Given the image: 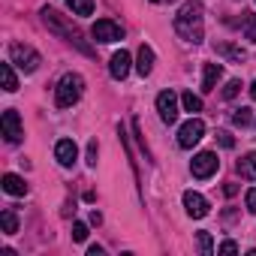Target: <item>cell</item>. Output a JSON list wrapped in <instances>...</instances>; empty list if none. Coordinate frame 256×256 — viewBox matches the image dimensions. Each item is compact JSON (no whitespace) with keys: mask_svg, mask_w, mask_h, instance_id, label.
Wrapping results in <instances>:
<instances>
[{"mask_svg":"<svg viewBox=\"0 0 256 256\" xmlns=\"http://www.w3.org/2000/svg\"><path fill=\"white\" fill-rule=\"evenodd\" d=\"M175 34L184 42H193V46H199L205 40V18H202V4H199V0H187V4L178 10Z\"/></svg>","mask_w":256,"mask_h":256,"instance_id":"obj_1","label":"cell"},{"mask_svg":"<svg viewBox=\"0 0 256 256\" xmlns=\"http://www.w3.org/2000/svg\"><path fill=\"white\" fill-rule=\"evenodd\" d=\"M40 16H42V24H46L54 36L66 40L70 46H76V48H78V52H84V54H94V48L84 42L82 30H78V28H76L66 16H60V12H58V10H52V6H42V12H40Z\"/></svg>","mask_w":256,"mask_h":256,"instance_id":"obj_2","label":"cell"},{"mask_svg":"<svg viewBox=\"0 0 256 256\" xmlns=\"http://www.w3.org/2000/svg\"><path fill=\"white\" fill-rule=\"evenodd\" d=\"M82 94H84V78L78 72H66L54 88V102H58V108H70L82 100Z\"/></svg>","mask_w":256,"mask_h":256,"instance_id":"obj_3","label":"cell"},{"mask_svg":"<svg viewBox=\"0 0 256 256\" xmlns=\"http://www.w3.org/2000/svg\"><path fill=\"white\" fill-rule=\"evenodd\" d=\"M10 60H12L22 72H36L40 64H42L40 52L30 48V46H24V42H12V46H10Z\"/></svg>","mask_w":256,"mask_h":256,"instance_id":"obj_4","label":"cell"},{"mask_svg":"<svg viewBox=\"0 0 256 256\" xmlns=\"http://www.w3.org/2000/svg\"><path fill=\"white\" fill-rule=\"evenodd\" d=\"M202 136H205V120L193 114L187 124H181V130H178V145H181V148H193V145L202 142Z\"/></svg>","mask_w":256,"mask_h":256,"instance_id":"obj_5","label":"cell"},{"mask_svg":"<svg viewBox=\"0 0 256 256\" xmlns=\"http://www.w3.org/2000/svg\"><path fill=\"white\" fill-rule=\"evenodd\" d=\"M217 169H220V160H217L214 151H202V154H196L193 163H190V172H193V178H199V181L211 178Z\"/></svg>","mask_w":256,"mask_h":256,"instance_id":"obj_6","label":"cell"},{"mask_svg":"<svg viewBox=\"0 0 256 256\" xmlns=\"http://www.w3.org/2000/svg\"><path fill=\"white\" fill-rule=\"evenodd\" d=\"M0 126H4V136H6L10 145H18V142L24 139V126H22V118H18L16 108H6V112H4V118H0Z\"/></svg>","mask_w":256,"mask_h":256,"instance_id":"obj_7","label":"cell"},{"mask_svg":"<svg viewBox=\"0 0 256 256\" xmlns=\"http://www.w3.org/2000/svg\"><path fill=\"white\" fill-rule=\"evenodd\" d=\"M90 36H94L96 42H118V40H124V28H120L118 22H112V18H100V22L90 28Z\"/></svg>","mask_w":256,"mask_h":256,"instance_id":"obj_8","label":"cell"},{"mask_svg":"<svg viewBox=\"0 0 256 256\" xmlns=\"http://www.w3.org/2000/svg\"><path fill=\"white\" fill-rule=\"evenodd\" d=\"M157 112H160L163 124H175L178 120V96H175V90L157 94Z\"/></svg>","mask_w":256,"mask_h":256,"instance_id":"obj_9","label":"cell"},{"mask_svg":"<svg viewBox=\"0 0 256 256\" xmlns=\"http://www.w3.org/2000/svg\"><path fill=\"white\" fill-rule=\"evenodd\" d=\"M184 208H187V214L193 217V220H202V217H208V199L202 196V193H196V190H187L184 193Z\"/></svg>","mask_w":256,"mask_h":256,"instance_id":"obj_10","label":"cell"},{"mask_svg":"<svg viewBox=\"0 0 256 256\" xmlns=\"http://www.w3.org/2000/svg\"><path fill=\"white\" fill-rule=\"evenodd\" d=\"M54 157H58V163H60L64 169H70V166L78 160V145H76L72 139H60V142L54 145Z\"/></svg>","mask_w":256,"mask_h":256,"instance_id":"obj_11","label":"cell"},{"mask_svg":"<svg viewBox=\"0 0 256 256\" xmlns=\"http://www.w3.org/2000/svg\"><path fill=\"white\" fill-rule=\"evenodd\" d=\"M130 64H133V58H130V52H114L112 54V64H108V72H112V78H126V76H130Z\"/></svg>","mask_w":256,"mask_h":256,"instance_id":"obj_12","label":"cell"},{"mask_svg":"<svg viewBox=\"0 0 256 256\" xmlns=\"http://www.w3.org/2000/svg\"><path fill=\"white\" fill-rule=\"evenodd\" d=\"M220 78H223V66L220 64H205V70H202V90L211 94Z\"/></svg>","mask_w":256,"mask_h":256,"instance_id":"obj_13","label":"cell"},{"mask_svg":"<svg viewBox=\"0 0 256 256\" xmlns=\"http://www.w3.org/2000/svg\"><path fill=\"white\" fill-rule=\"evenodd\" d=\"M136 72H139L142 78L154 72V48H151V46H142V48H139V58H136Z\"/></svg>","mask_w":256,"mask_h":256,"instance_id":"obj_14","label":"cell"},{"mask_svg":"<svg viewBox=\"0 0 256 256\" xmlns=\"http://www.w3.org/2000/svg\"><path fill=\"white\" fill-rule=\"evenodd\" d=\"M4 190H6L10 196H28V184H24V178H18V175H12V172L4 175Z\"/></svg>","mask_w":256,"mask_h":256,"instance_id":"obj_15","label":"cell"},{"mask_svg":"<svg viewBox=\"0 0 256 256\" xmlns=\"http://www.w3.org/2000/svg\"><path fill=\"white\" fill-rule=\"evenodd\" d=\"M238 175H241V178L256 181V151H253V154H247L244 160H238Z\"/></svg>","mask_w":256,"mask_h":256,"instance_id":"obj_16","label":"cell"},{"mask_svg":"<svg viewBox=\"0 0 256 256\" xmlns=\"http://www.w3.org/2000/svg\"><path fill=\"white\" fill-rule=\"evenodd\" d=\"M0 76H4V90H18V78H16V70H12V60L10 64H0Z\"/></svg>","mask_w":256,"mask_h":256,"instance_id":"obj_17","label":"cell"},{"mask_svg":"<svg viewBox=\"0 0 256 256\" xmlns=\"http://www.w3.org/2000/svg\"><path fill=\"white\" fill-rule=\"evenodd\" d=\"M181 106H184V112L196 114V112H202V96H196L193 90H187V94H181Z\"/></svg>","mask_w":256,"mask_h":256,"instance_id":"obj_18","label":"cell"},{"mask_svg":"<svg viewBox=\"0 0 256 256\" xmlns=\"http://www.w3.org/2000/svg\"><path fill=\"white\" fill-rule=\"evenodd\" d=\"M0 226H4V235H16V232H18V217H16V211H4V214H0Z\"/></svg>","mask_w":256,"mask_h":256,"instance_id":"obj_19","label":"cell"},{"mask_svg":"<svg viewBox=\"0 0 256 256\" xmlns=\"http://www.w3.org/2000/svg\"><path fill=\"white\" fill-rule=\"evenodd\" d=\"M66 6L72 10V16H90L94 12V0H66Z\"/></svg>","mask_w":256,"mask_h":256,"instance_id":"obj_20","label":"cell"},{"mask_svg":"<svg viewBox=\"0 0 256 256\" xmlns=\"http://www.w3.org/2000/svg\"><path fill=\"white\" fill-rule=\"evenodd\" d=\"M241 30H244V40L256 42V16H253V12H247V16H244V22H241Z\"/></svg>","mask_w":256,"mask_h":256,"instance_id":"obj_21","label":"cell"},{"mask_svg":"<svg viewBox=\"0 0 256 256\" xmlns=\"http://www.w3.org/2000/svg\"><path fill=\"white\" fill-rule=\"evenodd\" d=\"M250 120H253V112H250V108H244V106H241V108H235V112H232V124H235V126H247Z\"/></svg>","mask_w":256,"mask_h":256,"instance_id":"obj_22","label":"cell"},{"mask_svg":"<svg viewBox=\"0 0 256 256\" xmlns=\"http://www.w3.org/2000/svg\"><path fill=\"white\" fill-rule=\"evenodd\" d=\"M196 241H199V250H202L205 256H211V253H214V241H211V232H199V235H196Z\"/></svg>","mask_w":256,"mask_h":256,"instance_id":"obj_23","label":"cell"},{"mask_svg":"<svg viewBox=\"0 0 256 256\" xmlns=\"http://www.w3.org/2000/svg\"><path fill=\"white\" fill-rule=\"evenodd\" d=\"M238 94H241V82H238V78L226 82V88H223V100H235Z\"/></svg>","mask_w":256,"mask_h":256,"instance_id":"obj_24","label":"cell"},{"mask_svg":"<svg viewBox=\"0 0 256 256\" xmlns=\"http://www.w3.org/2000/svg\"><path fill=\"white\" fill-rule=\"evenodd\" d=\"M217 52H220V54H226V58H232V60H238V64L244 60V52H241V48H235V46H220Z\"/></svg>","mask_w":256,"mask_h":256,"instance_id":"obj_25","label":"cell"},{"mask_svg":"<svg viewBox=\"0 0 256 256\" xmlns=\"http://www.w3.org/2000/svg\"><path fill=\"white\" fill-rule=\"evenodd\" d=\"M84 238H88V226L76 220V223H72V241H84Z\"/></svg>","mask_w":256,"mask_h":256,"instance_id":"obj_26","label":"cell"},{"mask_svg":"<svg viewBox=\"0 0 256 256\" xmlns=\"http://www.w3.org/2000/svg\"><path fill=\"white\" fill-rule=\"evenodd\" d=\"M244 202H247V211H250V214H256V187H250V190H247Z\"/></svg>","mask_w":256,"mask_h":256,"instance_id":"obj_27","label":"cell"},{"mask_svg":"<svg viewBox=\"0 0 256 256\" xmlns=\"http://www.w3.org/2000/svg\"><path fill=\"white\" fill-rule=\"evenodd\" d=\"M217 142H220L223 148H235V139H232L226 130H220V133H217Z\"/></svg>","mask_w":256,"mask_h":256,"instance_id":"obj_28","label":"cell"},{"mask_svg":"<svg viewBox=\"0 0 256 256\" xmlns=\"http://www.w3.org/2000/svg\"><path fill=\"white\" fill-rule=\"evenodd\" d=\"M88 166H96V142H88Z\"/></svg>","mask_w":256,"mask_h":256,"instance_id":"obj_29","label":"cell"},{"mask_svg":"<svg viewBox=\"0 0 256 256\" xmlns=\"http://www.w3.org/2000/svg\"><path fill=\"white\" fill-rule=\"evenodd\" d=\"M217 253H238V244H235V241H223V244L217 247Z\"/></svg>","mask_w":256,"mask_h":256,"instance_id":"obj_30","label":"cell"},{"mask_svg":"<svg viewBox=\"0 0 256 256\" xmlns=\"http://www.w3.org/2000/svg\"><path fill=\"white\" fill-rule=\"evenodd\" d=\"M223 193H226V196H235V193H238V184H226Z\"/></svg>","mask_w":256,"mask_h":256,"instance_id":"obj_31","label":"cell"},{"mask_svg":"<svg viewBox=\"0 0 256 256\" xmlns=\"http://www.w3.org/2000/svg\"><path fill=\"white\" fill-rule=\"evenodd\" d=\"M90 223L100 226V223H102V214H100V211H90Z\"/></svg>","mask_w":256,"mask_h":256,"instance_id":"obj_32","label":"cell"},{"mask_svg":"<svg viewBox=\"0 0 256 256\" xmlns=\"http://www.w3.org/2000/svg\"><path fill=\"white\" fill-rule=\"evenodd\" d=\"M88 256H102V247H96V244H94V247L88 250Z\"/></svg>","mask_w":256,"mask_h":256,"instance_id":"obj_33","label":"cell"},{"mask_svg":"<svg viewBox=\"0 0 256 256\" xmlns=\"http://www.w3.org/2000/svg\"><path fill=\"white\" fill-rule=\"evenodd\" d=\"M250 96H253V100H256V82H253V84H250Z\"/></svg>","mask_w":256,"mask_h":256,"instance_id":"obj_34","label":"cell"},{"mask_svg":"<svg viewBox=\"0 0 256 256\" xmlns=\"http://www.w3.org/2000/svg\"><path fill=\"white\" fill-rule=\"evenodd\" d=\"M151 4H172V0H151Z\"/></svg>","mask_w":256,"mask_h":256,"instance_id":"obj_35","label":"cell"}]
</instances>
